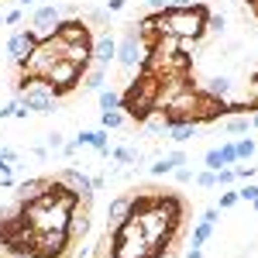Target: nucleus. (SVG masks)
<instances>
[{
	"instance_id": "nucleus-1",
	"label": "nucleus",
	"mask_w": 258,
	"mask_h": 258,
	"mask_svg": "<svg viewBox=\"0 0 258 258\" xmlns=\"http://www.w3.org/2000/svg\"><path fill=\"white\" fill-rule=\"evenodd\" d=\"M207 4H193V7H165L162 11V35H172L182 41H200L207 35Z\"/></svg>"
},
{
	"instance_id": "nucleus-2",
	"label": "nucleus",
	"mask_w": 258,
	"mask_h": 258,
	"mask_svg": "<svg viewBox=\"0 0 258 258\" xmlns=\"http://www.w3.org/2000/svg\"><path fill=\"white\" fill-rule=\"evenodd\" d=\"M86 69L90 66H76V62H69V59H55L48 66V73H45V83L55 90V97H69L76 86H83Z\"/></svg>"
},
{
	"instance_id": "nucleus-3",
	"label": "nucleus",
	"mask_w": 258,
	"mask_h": 258,
	"mask_svg": "<svg viewBox=\"0 0 258 258\" xmlns=\"http://www.w3.org/2000/svg\"><path fill=\"white\" fill-rule=\"evenodd\" d=\"M114 62H117L124 73H135V69H141V62H145V41H141L138 24H127L124 38L117 41V59H114Z\"/></svg>"
},
{
	"instance_id": "nucleus-4",
	"label": "nucleus",
	"mask_w": 258,
	"mask_h": 258,
	"mask_svg": "<svg viewBox=\"0 0 258 258\" xmlns=\"http://www.w3.org/2000/svg\"><path fill=\"white\" fill-rule=\"evenodd\" d=\"M18 100H21V107H24L28 114H52L55 103H59L55 90L45 80H31V86H28L24 93H18Z\"/></svg>"
},
{
	"instance_id": "nucleus-5",
	"label": "nucleus",
	"mask_w": 258,
	"mask_h": 258,
	"mask_svg": "<svg viewBox=\"0 0 258 258\" xmlns=\"http://www.w3.org/2000/svg\"><path fill=\"white\" fill-rule=\"evenodd\" d=\"M69 244H73L69 231H35L31 255H35V258H66Z\"/></svg>"
},
{
	"instance_id": "nucleus-6",
	"label": "nucleus",
	"mask_w": 258,
	"mask_h": 258,
	"mask_svg": "<svg viewBox=\"0 0 258 258\" xmlns=\"http://www.w3.org/2000/svg\"><path fill=\"white\" fill-rule=\"evenodd\" d=\"M62 45H80V41H93V31H90V21L86 18H62L52 31Z\"/></svg>"
},
{
	"instance_id": "nucleus-7",
	"label": "nucleus",
	"mask_w": 258,
	"mask_h": 258,
	"mask_svg": "<svg viewBox=\"0 0 258 258\" xmlns=\"http://www.w3.org/2000/svg\"><path fill=\"white\" fill-rule=\"evenodd\" d=\"M38 38H41V35L35 31V28H21V31H14V35L7 38V59L14 62V66H18L21 59H28L31 48L38 45Z\"/></svg>"
},
{
	"instance_id": "nucleus-8",
	"label": "nucleus",
	"mask_w": 258,
	"mask_h": 258,
	"mask_svg": "<svg viewBox=\"0 0 258 258\" xmlns=\"http://www.w3.org/2000/svg\"><path fill=\"white\" fill-rule=\"evenodd\" d=\"M66 186V189H73L76 197H93V179L86 176L83 169H76V165H66V169H59V176H55Z\"/></svg>"
},
{
	"instance_id": "nucleus-9",
	"label": "nucleus",
	"mask_w": 258,
	"mask_h": 258,
	"mask_svg": "<svg viewBox=\"0 0 258 258\" xmlns=\"http://www.w3.org/2000/svg\"><path fill=\"white\" fill-rule=\"evenodd\" d=\"M59 21H62L59 4H38V7H35V14H31V28H35L38 35H52Z\"/></svg>"
},
{
	"instance_id": "nucleus-10",
	"label": "nucleus",
	"mask_w": 258,
	"mask_h": 258,
	"mask_svg": "<svg viewBox=\"0 0 258 258\" xmlns=\"http://www.w3.org/2000/svg\"><path fill=\"white\" fill-rule=\"evenodd\" d=\"M117 59V38L110 35V31H103L97 41H93V66H103V69H110V62Z\"/></svg>"
},
{
	"instance_id": "nucleus-11",
	"label": "nucleus",
	"mask_w": 258,
	"mask_h": 258,
	"mask_svg": "<svg viewBox=\"0 0 258 258\" xmlns=\"http://www.w3.org/2000/svg\"><path fill=\"white\" fill-rule=\"evenodd\" d=\"M45 186H48V179H45V176L21 179V182H18V203H31V200H38L41 193H45Z\"/></svg>"
},
{
	"instance_id": "nucleus-12",
	"label": "nucleus",
	"mask_w": 258,
	"mask_h": 258,
	"mask_svg": "<svg viewBox=\"0 0 258 258\" xmlns=\"http://www.w3.org/2000/svg\"><path fill=\"white\" fill-rule=\"evenodd\" d=\"M76 145H90V148H97L100 155H110V145H107V127H97V131H80L76 135Z\"/></svg>"
},
{
	"instance_id": "nucleus-13",
	"label": "nucleus",
	"mask_w": 258,
	"mask_h": 258,
	"mask_svg": "<svg viewBox=\"0 0 258 258\" xmlns=\"http://www.w3.org/2000/svg\"><path fill=\"white\" fill-rule=\"evenodd\" d=\"M127 210H131V193H117V197H110V203H107V220L110 224H120V220H127Z\"/></svg>"
},
{
	"instance_id": "nucleus-14",
	"label": "nucleus",
	"mask_w": 258,
	"mask_h": 258,
	"mask_svg": "<svg viewBox=\"0 0 258 258\" xmlns=\"http://www.w3.org/2000/svg\"><path fill=\"white\" fill-rule=\"evenodd\" d=\"M197 131H200L197 120H169V131H165V135H169L172 141H179V145H182V141L197 138Z\"/></svg>"
},
{
	"instance_id": "nucleus-15",
	"label": "nucleus",
	"mask_w": 258,
	"mask_h": 258,
	"mask_svg": "<svg viewBox=\"0 0 258 258\" xmlns=\"http://www.w3.org/2000/svg\"><path fill=\"white\" fill-rule=\"evenodd\" d=\"M231 90H234L231 76H214V80H207V86H203V93H210L214 100H231Z\"/></svg>"
},
{
	"instance_id": "nucleus-16",
	"label": "nucleus",
	"mask_w": 258,
	"mask_h": 258,
	"mask_svg": "<svg viewBox=\"0 0 258 258\" xmlns=\"http://www.w3.org/2000/svg\"><path fill=\"white\" fill-rule=\"evenodd\" d=\"M103 86H107V69H103V66H90V69H86V76H83V90L100 93Z\"/></svg>"
},
{
	"instance_id": "nucleus-17",
	"label": "nucleus",
	"mask_w": 258,
	"mask_h": 258,
	"mask_svg": "<svg viewBox=\"0 0 258 258\" xmlns=\"http://www.w3.org/2000/svg\"><path fill=\"white\" fill-rule=\"evenodd\" d=\"M124 124H127V114H124L120 107H114V110H100V127L117 131V127H124Z\"/></svg>"
},
{
	"instance_id": "nucleus-18",
	"label": "nucleus",
	"mask_w": 258,
	"mask_h": 258,
	"mask_svg": "<svg viewBox=\"0 0 258 258\" xmlns=\"http://www.w3.org/2000/svg\"><path fill=\"white\" fill-rule=\"evenodd\" d=\"M248 127H251V117L248 114H234V117H227V124H224L227 135H244Z\"/></svg>"
},
{
	"instance_id": "nucleus-19",
	"label": "nucleus",
	"mask_w": 258,
	"mask_h": 258,
	"mask_svg": "<svg viewBox=\"0 0 258 258\" xmlns=\"http://www.w3.org/2000/svg\"><path fill=\"white\" fill-rule=\"evenodd\" d=\"M210 234H214V224L200 217V224H197V231H193V241H189V244H193V248H203V244L210 241Z\"/></svg>"
},
{
	"instance_id": "nucleus-20",
	"label": "nucleus",
	"mask_w": 258,
	"mask_h": 258,
	"mask_svg": "<svg viewBox=\"0 0 258 258\" xmlns=\"http://www.w3.org/2000/svg\"><path fill=\"white\" fill-rule=\"evenodd\" d=\"M234 152H238V162H251V155L258 152L255 138H238L234 141Z\"/></svg>"
},
{
	"instance_id": "nucleus-21",
	"label": "nucleus",
	"mask_w": 258,
	"mask_h": 258,
	"mask_svg": "<svg viewBox=\"0 0 258 258\" xmlns=\"http://www.w3.org/2000/svg\"><path fill=\"white\" fill-rule=\"evenodd\" d=\"M97 97H100V110H114V107H120V93L110 90V86H103Z\"/></svg>"
},
{
	"instance_id": "nucleus-22",
	"label": "nucleus",
	"mask_w": 258,
	"mask_h": 258,
	"mask_svg": "<svg viewBox=\"0 0 258 258\" xmlns=\"http://www.w3.org/2000/svg\"><path fill=\"white\" fill-rule=\"evenodd\" d=\"M224 28H227V18L210 11V14H207V31H210V35H224Z\"/></svg>"
},
{
	"instance_id": "nucleus-23",
	"label": "nucleus",
	"mask_w": 258,
	"mask_h": 258,
	"mask_svg": "<svg viewBox=\"0 0 258 258\" xmlns=\"http://www.w3.org/2000/svg\"><path fill=\"white\" fill-rule=\"evenodd\" d=\"M217 152H220V162H224V169H227V165H238V152H234V141H224Z\"/></svg>"
},
{
	"instance_id": "nucleus-24",
	"label": "nucleus",
	"mask_w": 258,
	"mask_h": 258,
	"mask_svg": "<svg viewBox=\"0 0 258 258\" xmlns=\"http://www.w3.org/2000/svg\"><path fill=\"white\" fill-rule=\"evenodd\" d=\"M197 186L200 189H214V186H217V172H210V169H203V172H197Z\"/></svg>"
},
{
	"instance_id": "nucleus-25",
	"label": "nucleus",
	"mask_w": 258,
	"mask_h": 258,
	"mask_svg": "<svg viewBox=\"0 0 258 258\" xmlns=\"http://www.w3.org/2000/svg\"><path fill=\"white\" fill-rule=\"evenodd\" d=\"M110 155H114L117 162H141V155L135 152V148H114Z\"/></svg>"
},
{
	"instance_id": "nucleus-26",
	"label": "nucleus",
	"mask_w": 258,
	"mask_h": 258,
	"mask_svg": "<svg viewBox=\"0 0 258 258\" xmlns=\"http://www.w3.org/2000/svg\"><path fill=\"white\" fill-rule=\"evenodd\" d=\"M203 162H207V169H210V172H217V169H224V162H220V152H217V148H210V152L203 155Z\"/></svg>"
},
{
	"instance_id": "nucleus-27",
	"label": "nucleus",
	"mask_w": 258,
	"mask_h": 258,
	"mask_svg": "<svg viewBox=\"0 0 258 258\" xmlns=\"http://www.w3.org/2000/svg\"><path fill=\"white\" fill-rule=\"evenodd\" d=\"M238 197L244 200V203H251V200H258V182H244L238 189Z\"/></svg>"
},
{
	"instance_id": "nucleus-28",
	"label": "nucleus",
	"mask_w": 258,
	"mask_h": 258,
	"mask_svg": "<svg viewBox=\"0 0 258 258\" xmlns=\"http://www.w3.org/2000/svg\"><path fill=\"white\" fill-rule=\"evenodd\" d=\"M231 169H234V179H244V182L258 172V165H231Z\"/></svg>"
},
{
	"instance_id": "nucleus-29",
	"label": "nucleus",
	"mask_w": 258,
	"mask_h": 258,
	"mask_svg": "<svg viewBox=\"0 0 258 258\" xmlns=\"http://www.w3.org/2000/svg\"><path fill=\"white\" fill-rule=\"evenodd\" d=\"M21 21H24V11H21V7H14V11H7V14L0 18V24H21Z\"/></svg>"
},
{
	"instance_id": "nucleus-30",
	"label": "nucleus",
	"mask_w": 258,
	"mask_h": 258,
	"mask_svg": "<svg viewBox=\"0 0 258 258\" xmlns=\"http://www.w3.org/2000/svg\"><path fill=\"white\" fill-rule=\"evenodd\" d=\"M162 159L169 162L172 169H179V165H186V152H179V148H176V152H169V155H162Z\"/></svg>"
},
{
	"instance_id": "nucleus-31",
	"label": "nucleus",
	"mask_w": 258,
	"mask_h": 258,
	"mask_svg": "<svg viewBox=\"0 0 258 258\" xmlns=\"http://www.w3.org/2000/svg\"><path fill=\"white\" fill-rule=\"evenodd\" d=\"M234 182V169L227 165V169H217V186H231Z\"/></svg>"
},
{
	"instance_id": "nucleus-32",
	"label": "nucleus",
	"mask_w": 258,
	"mask_h": 258,
	"mask_svg": "<svg viewBox=\"0 0 258 258\" xmlns=\"http://www.w3.org/2000/svg\"><path fill=\"white\" fill-rule=\"evenodd\" d=\"M172 176H176V182H193V169L179 165V169H172Z\"/></svg>"
},
{
	"instance_id": "nucleus-33",
	"label": "nucleus",
	"mask_w": 258,
	"mask_h": 258,
	"mask_svg": "<svg viewBox=\"0 0 258 258\" xmlns=\"http://www.w3.org/2000/svg\"><path fill=\"white\" fill-rule=\"evenodd\" d=\"M238 193H224V197H220V203H217V210H231V207H234V203H238Z\"/></svg>"
},
{
	"instance_id": "nucleus-34",
	"label": "nucleus",
	"mask_w": 258,
	"mask_h": 258,
	"mask_svg": "<svg viewBox=\"0 0 258 258\" xmlns=\"http://www.w3.org/2000/svg\"><path fill=\"white\" fill-rule=\"evenodd\" d=\"M169 172H172V165H169L165 159H159L155 165H152V176H169Z\"/></svg>"
},
{
	"instance_id": "nucleus-35",
	"label": "nucleus",
	"mask_w": 258,
	"mask_h": 258,
	"mask_svg": "<svg viewBox=\"0 0 258 258\" xmlns=\"http://www.w3.org/2000/svg\"><path fill=\"white\" fill-rule=\"evenodd\" d=\"M248 103H251V107H258V76L248 83Z\"/></svg>"
},
{
	"instance_id": "nucleus-36",
	"label": "nucleus",
	"mask_w": 258,
	"mask_h": 258,
	"mask_svg": "<svg viewBox=\"0 0 258 258\" xmlns=\"http://www.w3.org/2000/svg\"><path fill=\"white\" fill-rule=\"evenodd\" d=\"M62 145H66L62 135H59V131H52V135H48V148H52V152H62Z\"/></svg>"
},
{
	"instance_id": "nucleus-37",
	"label": "nucleus",
	"mask_w": 258,
	"mask_h": 258,
	"mask_svg": "<svg viewBox=\"0 0 258 258\" xmlns=\"http://www.w3.org/2000/svg\"><path fill=\"white\" fill-rule=\"evenodd\" d=\"M217 217H220V210H217V207H207V210H203V220H210V224H214Z\"/></svg>"
},
{
	"instance_id": "nucleus-38",
	"label": "nucleus",
	"mask_w": 258,
	"mask_h": 258,
	"mask_svg": "<svg viewBox=\"0 0 258 258\" xmlns=\"http://www.w3.org/2000/svg\"><path fill=\"white\" fill-rule=\"evenodd\" d=\"M120 7H124V0H107V14H117Z\"/></svg>"
},
{
	"instance_id": "nucleus-39",
	"label": "nucleus",
	"mask_w": 258,
	"mask_h": 258,
	"mask_svg": "<svg viewBox=\"0 0 258 258\" xmlns=\"http://www.w3.org/2000/svg\"><path fill=\"white\" fill-rule=\"evenodd\" d=\"M169 7V0H148V11H165Z\"/></svg>"
},
{
	"instance_id": "nucleus-40",
	"label": "nucleus",
	"mask_w": 258,
	"mask_h": 258,
	"mask_svg": "<svg viewBox=\"0 0 258 258\" xmlns=\"http://www.w3.org/2000/svg\"><path fill=\"white\" fill-rule=\"evenodd\" d=\"M197 0H169V7H193Z\"/></svg>"
},
{
	"instance_id": "nucleus-41",
	"label": "nucleus",
	"mask_w": 258,
	"mask_h": 258,
	"mask_svg": "<svg viewBox=\"0 0 258 258\" xmlns=\"http://www.w3.org/2000/svg\"><path fill=\"white\" fill-rule=\"evenodd\" d=\"M186 258H203V248H193V244H189V251H186Z\"/></svg>"
},
{
	"instance_id": "nucleus-42",
	"label": "nucleus",
	"mask_w": 258,
	"mask_h": 258,
	"mask_svg": "<svg viewBox=\"0 0 258 258\" xmlns=\"http://www.w3.org/2000/svg\"><path fill=\"white\" fill-rule=\"evenodd\" d=\"M18 7H21V11H28V7H38V0H18Z\"/></svg>"
},
{
	"instance_id": "nucleus-43",
	"label": "nucleus",
	"mask_w": 258,
	"mask_h": 258,
	"mask_svg": "<svg viewBox=\"0 0 258 258\" xmlns=\"http://www.w3.org/2000/svg\"><path fill=\"white\" fill-rule=\"evenodd\" d=\"M0 258H35L31 251H21V255H0Z\"/></svg>"
},
{
	"instance_id": "nucleus-44",
	"label": "nucleus",
	"mask_w": 258,
	"mask_h": 258,
	"mask_svg": "<svg viewBox=\"0 0 258 258\" xmlns=\"http://www.w3.org/2000/svg\"><path fill=\"white\" fill-rule=\"evenodd\" d=\"M251 127H255V131H258V114H255V117H251Z\"/></svg>"
},
{
	"instance_id": "nucleus-45",
	"label": "nucleus",
	"mask_w": 258,
	"mask_h": 258,
	"mask_svg": "<svg viewBox=\"0 0 258 258\" xmlns=\"http://www.w3.org/2000/svg\"><path fill=\"white\" fill-rule=\"evenodd\" d=\"M251 207H255V214H258V200H251Z\"/></svg>"
},
{
	"instance_id": "nucleus-46",
	"label": "nucleus",
	"mask_w": 258,
	"mask_h": 258,
	"mask_svg": "<svg viewBox=\"0 0 258 258\" xmlns=\"http://www.w3.org/2000/svg\"><path fill=\"white\" fill-rule=\"evenodd\" d=\"M251 4H255V11H258V0H251Z\"/></svg>"
},
{
	"instance_id": "nucleus-47",
	"label": "nucleus",
	"mask_w": 258,
	"mask_h": 258,
	"mask_svg": "<svg viewBox=\"0 0 258 258\" xmlns=\"http://www.w3.org/2000/svg\"><path fill=\"white\" fill-rule=\"evenodd\" d=\"M52 4H59V0H52Z\"/></svg>"
}]
</instances>
